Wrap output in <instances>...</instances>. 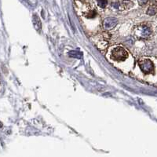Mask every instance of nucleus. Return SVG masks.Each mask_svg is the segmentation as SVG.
Segmentation results:
<instances>
[{"label": "nucleus", "instance_id": "4", "mask_svg": "<svg viewBox=\"0 0 157 157\" xmlns=\"http://www.w3.org/2000/svg\"><path fill=\"white\" fill-rule=\"evenodd\" d=\"M138 65L145 74H150L154 71V65L153 61L148 58L142 59L138 62Z\"/></svg>", "mask_w": 157, "mask_h": 157}, {"label": "nucleus", "instance_id": "7", "mask_svg": "<svg viewBox=\"0 0 157 157\" xmlns=\"http://www.w3.org/2000/svg\"><path fill=\"white\" fill-rule=\"evenodd\" d=\"M33 24H34L36 29H41V22H40V20L37 16H33Z\"/></svg>", "mask_w": 157, "mask_h": 157}, {"label": "nucleus", "instance_id": "2", "mask_svg": "<svg viewBox=\"0 0 157 157\" xmlns=\"http://www.w3.org/2000/svg\"><path fill=\"white\" fill-rule=\"evenodd\" d=\"M134 34L136 37L141 39H148L151 37L153 31L147 24H141L134 29Z\"/></svg>", "mask_w": 157, "mask_h": 157}, {"label": "nucleus", "instance_id": "3", "mask_svg": "<svg viewBox=\"0 0 157 157\" xmlns=\"http://www.w3.org/2000/svg\"><path fill=\"white\" fill-rule=\"evenodd\" d=\"M110 57L116 61H123L128 57V52L122 46H115L110 52Z\"/></svg>", "mask_w": 157, "mask_h": 157}, {"label": "nucleus", "instance_id": "8", "mask_svg": "<svg viewBox=\"0 0 157 157\" xmlns=\"http://www.w3.org/2000/svg\"><path fill=\"white\" fill-rule=\"evenodd\" d=\"M68 55H69L70 57H75V58H76H76H81L82 56H83V54H82L80 52H78V51H75V50L71 51V52L68 54Z\"/></svg>", "mask_w": 157, "mask_h": 157}, {"label": "nucleus", "instance_id": "10", "mask_svg": "<svg viewBox=\"0 0 157 157\" xmlns=\"http://www.w3.org/2000/svg\"><path fill=\"white\" fill-rule=\"evenodd\" d=\"M148 1H149V0H137L138 4H139L140 6H142V7H143L145 5H146L148 2Z\"/></svg>", "mask_w": 157, "mask_h": 157}, {"label": "nucleus", "instance_id": "6", "mask_svg": "<svg viewBox=\"0 0 157 157\" xmlns=\"http://www.w3.org/2000/svg\"><path fill=\"white\" fill-rule=\"evenodd\" d=\"M156 13H157V5L154 4V3H153V5H151L146 11V13L149 16L155 15Z\"/></svg>", "mask_w": 157, "mask_h": 157}, {"label": "nucleus", "instance_id": "1", "mask_svg": "<svg viewBox=\"0 0 157 157\" xmlns=\"http://www.w3.org/2000/svg\"><path fill=\"white\" fill-rule=\"evenodd\" d=\"M75 5H76V10L77 12L84 16L85 18L92 19L96 17V10L91 9L89 3L85 2V0H76Z\"/></svg>", "mask_w": 157, "mask_h": 157}, {"label": "nucleus", "instance_id": "5", "mask_svg": "<svg viewBox=\"0 0 157 157\" xmlns=\"http://www.w3.org/2000/svg\"><path fill=\"white\" fill-rule=\"evenodd\" d=\"M118 24V21L116 18H105L103 21V27L105 29H113L114 27L116 26V24Z\"/></svg>", "mask_w": 157, "mask_h": 157}, {"label": "nucleus", "instance_id": "9", "mask_svg": "<svg viewBox=\"0 0 157 157\" xmlns=\"http://www.w3.org/2000/svg\"><path fill=\"white\" fill-rule=\"evenodd\" d=\"M98 1V5L101 8H105L108 5V0H97Z\"/></svg>", "mask_w": 157, "mask_h": 157}]
</instances>
